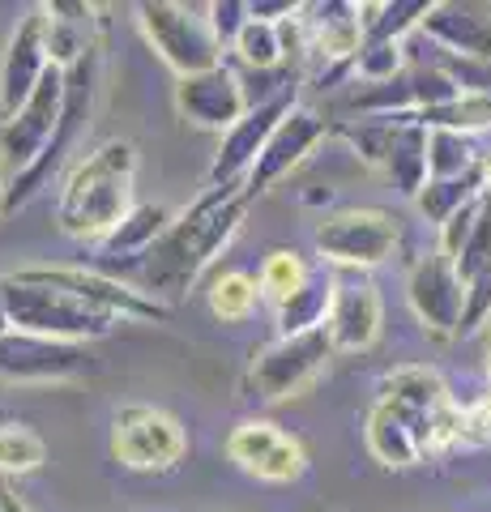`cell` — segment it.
Listing matches in <instances>:
<instances>
[{
  "label": "cell",
  "instance_id": "obj_1",
  "mask_svg": "<svg viewBox=\"0 0 491 512\" xmlns=\"http://www.w3.org/2000/svg\"><path fill=\"white\" fill-rule=\"evenodd\" d=\"M248 205H252V192L244 184L205 188L180 218H171L167 235L146 256H137V261L120 269H133V286L146 291L150 299L158 303L180 299L205 274V265L235 239Z\"/></svg>",
  "mask_w": 491,
  "mask_h": 512
},
{
  "label": "cell",
  "instance_id": "obj_2",
  "mask_svg": "<svg viewBox=\"0 0 491 512\" xmlns=\"http://www.w3.org/2000/svg\"><path fill=\"white\" fill-rule=\"evenodd\" d=\"M133 180H137L133 141L112 137L99 150H90L60 184V201H56L60 231L86 239V244H103L124 222V214L137 205Z\"/></svg>",
  "mask_w": 491,
  "mask_h": 512
},
{
  "label": "cell",
  "instance_id": "obj_3",
  "mask_svg": "<svg viewBox=\"0 0 491 512\" xmlns=\"http://www.w3.org/2000/svg\"><path fill=\"white\" fill-rule=\"evenodd\" d=\"M5 312H9V329L35 333V338H52V342H73V346H90L116 333L120 320L107 316L99 308H90L69 291L43 286L18 269L5 274Z\"/></svg>",
  "mask_w": 491,
  "mask_h": 512
},
{
  "label": "cell",
  "instance_id": "obj_4",
  "mask_svg": "<svg viewBox=\"0 0 491 512\" xmlns=\"http://www.w3.org/2000/svg\"><path fill=\"white\" fill-rule=\"evenodd\" d=\"M137 22H141V35H146L150 47L158 52V60H163L167 69H176V77H193V73L223 64L227 47L218 43L205 5L146 0V5H137Z\"/></svg>",
  "mask_w": 491,
  "mask_h": 512
},
{
  "label": "cell",
  "instance_id": "obj_5",
  "mask_svg": "<svg viewBox=\"0 0 491 512\" xmlns=\"http://www.w3.org/2000/svg\"><path fill=\"white\" fill-rule=\"evenodd\" d=\"M398 239H402L398 214L363 205V210H338V214L321 218L312 244L329 265L351 269V274H368L372 265L389 261L393 248H398Z\"/></svg>",
  "mask_w": 491,
  "mask_h": 512
},
{
  "label": "cell",
  "instance_id": "obj_6",
  "mask_svg": "<svg viewBox=\"0 0 491 512\" xmlns=\"http://www.w3.org/2000/svg\"><path fill=\"white\" fill-rule=\"evenodd\" d=\"M65 94H69V73L52 64L39 90L9 120H0V167H5L9 180L30 171L43 158V150L52 146L60 116H65Z\"/></svg>",
  "mask_w": 491,
  "mask_h": 512
},
{
  "label": "cell",
  "instance_id": "obj_7",
  "mask_svg": "<svg viewBox=\"0 0 491 512\" xmlns=\"http://www.w3.org/2000/svg\"><path fill=\"white\" fill-rule=\"evenodd\" d=\"M334 359V346H329L325 329L321 333H304V338H274L269 346H261L248 363L244 389L257 402H287V397L304 393Z\"/></svg>",
  "mask_w": 491,
  "mask_h": 512
},
{
  "label": "cell",
  "instance_id": "obj_8",
  "mask_svg": "<svg viewBox=\"0 0 491 512\" xmlns=\"http://www.w3.org/2000/svg\"><path fill=\"white\" fill-rule=\"evenodd\" d=\"M188 453V436L176 414L158 406H120L112 419V457L129 470H171Z\"/></svg>",
  "mask_w": 491,
  "mask_h": 512
},
{
  "label": "cell",
  "instance_id": "obj_9",
  "mask_svg": "<svg viewBox=\"0 0 491 512\" xmlns=\"http://www.w3.org/2000/svg\"><path fill=\"white\" fill-rule=\"evenodd\" d=\"M35 282L56 286V291L77 295L90 308H99L116 320H167V303L150 299L146 291H137L129 278H112L103 269H86V265H35L26 269Z\"/></svg>",
  "mask_w": 491,
  "mask_h": 512
},
{
  "label": "cell",
  "instance_id": "obj_10",
  "mask_svg": "<svg viewBox=\"0 0 491 512\" xmlns=\"http://www.w3.org/2000/svg\"><path fill=\"white\" fill-rule=\"evenodd\" d=\"M406 299H410V312L419 316V325L432 333V338H462L466 286L445 252H427L410 265Z\"/></svg>",
  "mask_w": 491,
  "mask_h": 512
},
{
  "label": "cell",
  "instance_id": "obj_11",
  "mask_svg": "<svg viewBox=\"0 0 491 512\" xmlns=\"http://www.w3.org/2000/svg\"><path fill=\"white\" fill-rule=\"evenodd\" d=\"M90 367H94V359H90L86 346L35 338V333H22V329H5V333H0V380L52 384V380L86 376Z\"/></svg>",
  "mask_w": 491,
  "mask_h": 512
},
{
  "label": "cell",
  "instance_id": "obj_12",
  "mask_svg": "<svg viewBox=\"0 0 491 512\" xmlns=\"http://www.w3.org/2000/svg\"><path fill=\"white\" fill-rule=\"evenodd\" d=\"M47 69H52V39H47V13L35 5L13 26L5 60H0V120H9L39 90Z\"/></svg>",
  "mask_w": 491,
  "mask_h": 512
},
{
  "label": "cell",
  "instance_id": "obj_13",
  "mask_svg": "<svg viewBox=\"0 0 491 512\" xmlns=\"http://www.w3.org/2000/svg\"><path fill=\"white\" fill-rule=\"evenodd\" d=\"M380 325H385V303H380L372 278L351 274V269L334 274V308L325 320V338L334 355H359V350L376 346Z\"/></svg>",
  "mask_w": 491,
  "mask_h": 512
},
{
  "label": "cell",
  "instance_id": "obj_14",
  "mask_svg": "<svg viewBox=\"0 0 491 512\" xmlns=\"http://www.w3.org/2000/svg\"><path fill=\"white\" fill-rule=\"evenodd\" d=\"M227 457L240 470H248L252 478H261V483H295V478L308 470L304 444L265 419L235 423L227 436Z\"/></svg>",
  "mask_w": 491,
  "mask_h": 512
},
{
  "label": "cell",
  "instance_id": "obj_15",
  "mask_svg": "<svg viewBox=\"0 0 491 512\" xmlns=\"http://www.w3.org/2000/svg\"><path fill=\"white\" fill-rule=\"evenodd\" d=\"M325 137H329V120L321 116V111H312V107H299V103H295L287 116L278 120L274 137L265 141V150H261V158H257V167H252V171H248V180H244V188L252 192V201H257L261 192L274 188L287 171H295L316 146H321Z\"/></svg>",
  "mask_w": 491,
  "mask_h": 512
},
{
  "label": "cell",
  "instance_id": "obj_16",
  "mask_svg": "<svg viewBox=\"0 0 491 512\" xmlns=\"http://www.w3.org/2000/svg\"><path fill=\"white\" fill-rule=\"evenodd\" d=\"M176 107L188 124L210 128V133H227L248 116V99H244V82L240 73H231L227 64L205 69L193 77L176 82Z\"/></svg>",
  "mask_w": 491,
  "mask_h": 512
},
{
  "label": "cell",
  "instance_id": "obj_17",
  "mask_svg": "<svg viewBox=\"0 0 491 512\" xmlns=\"http://www.w3.org/2000/svg\"><path fill=\"white\" fill-rule=\"evenodd\" d=\"M295 107V99H278V103H265V107H252L248 116L227 128L223 141H218V154L210 171H205V180H210V188H227V184H244L248 171L257 167V158L265 150V141L274 137L278 120L287 116V111Z\"/></svg>",
  "mask_w": 491,
  "mask_h": 512
},
{
  "label": "cell",
  "instance_id": "obj_18",
  "mask_svg": "<svg viewBox=\"0 0 491 512\" xmlns=\"http://www.w3.org/2000/svg\"><path fill=\"white\" fill-rule=\"evenodd\" d=\"M304 35H308V52L321 56L334 73H351V64L363 47V22H359V5L346 0H325V5H304Z\"/></svg>",
  "mask_w": 491,
  "mask_h": 512
},
{
  "label": "cell",
  "instance_id": "obj_19",
  "mask_svg": "<svg viewBox=\"0 0 491 512\" xmlns=\"http://www.w3.org/2000/svg\"><path fill=\"white\" fill-rule=\"evenodd\" d=\"M453 265L466 286V316H462V338H466V333H479L491 325V192H483L474 235Z\"/></svg>",
  "mask_w": 491,
  "mask_h": 512
},
{
  "label": "cell",
  "instance_id": "obj_20",
  "mask_svg": "<svg viewBox=\"0 0 491 512\" xmlns=\"http://www.w3.org/2000/svg\"><path fill=\"white\" fill-rule=\"evenodd\" d=\"M419 35L432 39L445 56L491 64V18H483V13H474L466 5L436 0L432 13H427L423 26H419Z\"/></svg>",
  "mask_w": 491,
  "mask_h": 512
},
{
  "label": "cell",
  "instance_id": "obj_21",
  "mask_svg": "<svg viewBox=\"0 0 491 512\" xmlns=\"http://www.w3.org/2000/svg\"><path fill=\"white\" fill-rule=\"evenodd\" d=\"M389 120H393V133H389L380 171L389 175V184L398 188L402 197L415 201L427 184V128L415 116H389Z\"/></svg>",
  "mask_w": 491,
  "mask_h": 512
},
{
  "label": "cell",
  "instance_id": "obj_22",
  "mask_svg": "<svg viewBox=\"0 0 491 512\" xmlns=\"http://www.w3.org/2000/svg\"><path fill=\"white\" fill-rule=\"evenodd\" d=\"M329 308H334V274L312 269V278L299 286L291 299H282L274 308V325L278 338H304V333H321Z\"/></svg>",
  "mask_w": 491,
  "mask_h": 512
},
{
  "label": "cell",
  "instance_id": "obj_23",
  "mask_svg": "<svg viewBox=\"0 0 491 512\" xmlns=\"http://www.w3.org/2000/svg\"><path fill=\"white\" fill-rule=\"evenodd\" d=\"M167 227H171V210H163V205H133L120 227L99 244V256L103 261L129 265L137 256H146L167 235Z\"/></svg>",
  "mask_w": 491,
  "mask_h": 512
},
{
  "label": "cell",
  "instance_id": "obj_24",
  "mask_svg": "<svg viewBox=\"0 0 491 512\" xmlns=\"http://www.w3.org/2000/svg\"><path fill=\"white\" fill-rule=\"evenodd\" d=\"M436 0H385V5H359L363 43H406L419 35L423 18L432 13Z\"/></svg>",
  "mask_w": 491,
  "mask_h": 512
},
{
  "label": "cell",
  "instance_id": "obj_25",
  "mask_svg": "<svg viewBox=\"0 0 491 512\" xmlns=\"http://www.w3.org/2000/svg\"><path fill=\"white\" fill-rule=\"evenodd\" d=\"M368 448H372V457L380 461V466H389V470H406V466H415V461L423 457V448L415 440V431H410L398 414H393L385 402H376L372 414H368Z\"/></svg>",
  "mask_w": 491,
  "mask_h": 512
},
{
  "label": "cell",
  "instance_id": "obj_26",
  "mask_svg": "<svg viewBox=\"0 0 491 512\" xmlns=\"http://www.w3.org/2000/svg\"><path fill=\"white\" fill-rule=\"evenodd\" d=\"M483 192H487L483 167H474V171H466V175H453V180H427L423 192L415 197V205H419V214H423L427 222L445 227V222H449L457 210H466V205L479 201Z\"/></svg>",
  "mask_w": 491,
  "mask_h": 512
},
{
  "label": "cell",
  "instance_id": "obj_27",
  "mask_svg": "<svg viewBox=\"0 0 491 512\" xmlns=\"http://www.w3.org/2000/svg\"><path fill=\"white\" fill-rule=\"evenodd\" d=\"M427 133L432 128H445V133H462V137H479L491 128V94H479V90H462L457 99H449L445 107H432L415 116Z\"/></svg>",
  "mask_w": 491,
  "mask_h": 512
},
{
  "label": "cell",
  "instance_id": "obj_28",
  "mask_svg": "<svg viewBox=\"0 0 491 512\" xmlns=\"http://www.w3.org/2000/svg\"><path fill=\"white\" fill-rule=\"evenodd\" d=\"M261 303V282L244 274V269H223L214 282H210V312L223 320V325H240L257 312Z\"/></svg>",
  "mask_w": 491,
  "mask_h": 512
},
{
  "label": "cell",
  "instance_id": "obj_29",
  "mask_svg": "<svg viewBox=\"0 0 491 512\" xmlns=\"http://www.w3.org/2000/svg\"><path fill=\"white\" fill-rule=\"evenodd\" d=\"M479 163L483 150H474V137L445 133V128L427 133V180H453V175H466Z\"/></svg>",
  "mask_w": 491,
  "mask_h": 512
},
{
  "label": "cell",
  "instance_id": "obj_30",
  "mask_svg": "<svg viewBox=\"0 0 491 512\" xmlns=\"http://www.w3.org/2000/svg\"><path fill=\"white\" fill-rule=\"evenodd\" d=\"M312 278V269H308V261L299 256L295 248H274L261 261V269H257V282H261V299H269L278 308L282 299H291L299 286H304Z\"/></svg>",
  "mask_w": 491,
  "mask_h": 512
},
{
  "label": "cell",
  "instance_id": "obj_31",
  "mask_svg": "<svg viewBox=\"0 0 491 512\" xmlns=\"http://www.w3.org/2000/svg\"><path fill=\"white\" fill-rule=\"evenodd\" d=\"M231 52L240 56V64L248 73H274L287 64V52H282V35L274 22H257L248 18V26L240 30V39L231 43Z\"/></svg>",
  "mask_w": 491,
  "mask_h": 512
},
{
  "label": "cell",
  "instance_id": "obj_32",
  "mask_svg": "<svg viewBox=\"0 0 491 512\" xmlns=\"http://www.w3.org/2000/svg\"><path fill=\"white\" fill-rule=\"evenodd\" d=\"M47 461V444L39 431H30L22 423H5L0 427V478L9 474H30Z\"/></svg>",
  "mask_w": 491,
  "mask_h": 512
},
{
  "label": "cell",
  "instance_id": "obj_33",
  "mask_svg": "<svg viewBox=\"0 0 491 512\" xmlns=\"http://www.w3.org/2000/svg\"><path fill=\"white\" fill-rule=\"evenodd\" d=\"M351 73L359 86H385L398 73H406V47L402 43H363Z\"/></svg>",
  "mask_w": 491,
  "mask_h": 512
},
{
  "label": "cell",
  "instance_id": "obj_34",
  "mask_svg": "<svg viewBox=\"0 0 491 512\" xmlns=\"http://www.w3.org/2000/svg\"><path fill=\"white\" fill-rule=\"evenodd\" d=\"M479 210H483V197H479V201H470L466 210H457V214L445 222V227H440V244H436V252H445L449 261H457V256H462V248L470 244V235H474Z\"/></svg>",
  "mask_w": 491,
  "mask_h": 512
},
{
  "label": "cell",
  "instance_id": "obj_35",
  "mask_svg": "<svg viewBox=\"0 0 491 512\" xmlns=\"http://www.w3.org/2000/svg\"><path fill=\"white\" fill-rule=\"evenodd\" d=\"M205 13H210L218 43L231 52V43L240 39V30L248 26V0H214V5H205Z\"/></svg>",
  "mask_w": 491,
  "mask_h": 512
},
{
  "label": "cell",
  "instance_id": "obj_36",
  "mask_svg": "<svg viewBox=\"0 0 491 512\" xmlns=\"http://www.w3.org/2000/svg\"><path fill=\"white\" fill-rule=\"evenodd\" d=\"M299 13V5L295 0H248V18H257V22H287V18H295Z\"/></svg>",
  "mask_w": 491,
  "mask_h": 512
},
{
  "label": "cell",
  "instance_id": "obj_37",
  "mask_svg": "<svg viewBox=\"0 0 491 512\" xmlns=\"http://www.w3.org/2000/svg\"><path fill=\"white\" fill-rule=\"evenodd\" d=\"M0 512H35V508H30V504L22 500V495L13 491V487L5 483V478H0Z\"/></svg>",
  "mask_w": 491,
  "mask_h": 512
},
{
  "label": "cell",
  "instance_id": "obj_38",
  "mask_svg": "<svg viewBox=\"0 0 491 512\" xmlns=\"http://www.w3.org/2000/svg\"><path fill=\"white\" fill-rule=\"evenodd\" d=\"M9 329V312H5V274H0V333Z\"/></svg>",
  "mask_w": 491,
  "mask_h": 512
},
{
  "label": "cell",
  "instance_id": "obj_39",
  "mask_svg": "<svg viewBox=\"0 0 491 512\" xmlns=\"http://www.w3.org/2000/svg\"><path fill=\"white\" fill-rule=\"evenodd\" d=\"M483 184H487V192H491V150H483Z\"/></svg>",
  "mask_w": 491,
  "mask_h": 512
},
{
  "label": "cell",
  "instance_id": "obj_40",
  "mask_svg": "<svg viewBox=\"0 0 491 512\" xmlns=\"http://www.w3.org/2000/svg\"><path fill=\"white\" fill-rule=\"evenodd\" d=\"M5 184H9V175H5V167H0V201H5Z\"/></svg>",
  "mask_w": 491,
  "mask_h": 512
},
{
  "label": "cell",
  "instance_id": "obj_41",
  "mask_svg": "<svg viewBox=\"0 0 491 512\" xmlns=\"http://www.w3.org/2000/svg\"><path fill=\"white\" fill-rule=\"evenodd\" d=\"M487 376H491V325H487Z\"/></svg>",
  "mask_w": 491,
  "mask_h": 512
}]
</instances>
